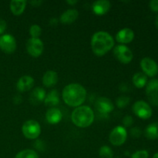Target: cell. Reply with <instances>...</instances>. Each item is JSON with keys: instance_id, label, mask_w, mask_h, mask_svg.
<instances>
[{"instance_id": "1", "label": "cell", "mask_w": 158, "mask_h": 158, "mask_svg": "<svg viewBox=\"0 0 158 158\" xmlns=\"http://www.w3.org/2000/svg\"><path fill=\"white\" fill-rule=\"evenodd\" d=\"M63 101L66 105L73 107L80 106L86 98V90L79 83H70L66 85L62 93Z\"/></svg>"}, {"instance_id": "2", "label": "cell", "mask_w": 158, "mask_h": 158, "mask_svg": "<svg viewBox=\"0 0 158 158\" xmlns=\"http://www.w3.org/2000/svg\"><path fill=\"white\" fill-rule=\"evenodd\" d=\"M114 46L112 35L104 31H99L93 35L91 39V49L97 56H102L107 53Z\"/></svg>"}, {"instance_id": "3", "label": "cell", "mask_w": 158, "mask_h": 158, "mask_svg": "<svg viewBox=\"0 0 158 158\" xmlns=\"http://www.w3.org/2000/svg\"><path fill=\"white\" fill-rule=\"evenodd\" d=\"M71 119L78 127H88L94 120V113L88 106H80L76 108L72 113Z\"/></svg>"}, {"instance_id": "4", "label": "cell", "mask_w": 158, "mask_h": 158, "mask_svg": "<svg viewBox=\"0 0 158 158\" xmlns=\"http://www.w3.org/2000/svg\"><path fill=\"white\" fill-rule=\"evenodd\" d=\"M22 132L26 138L35 140L38 138L41 134V126L35 120H27L23 123L22 127Z\"/></svg>"}, {"instance_id": "5", "label": "cell", "mask_w": 158, "mask_h": 158, "mask_svg": "<svg viewBox=\"0 0 158 158\" xmlns=\"http://www.w3.org/2000/svg\"><path fill=\"white\" fill-rule=\"evenodd\" d=\"M132 110L137 117L142 120H148L151 118L153 114L151 106L143 100L135 102L132 106Z\"/></svg>"}, {"instance_id": "6", "label": "cell", "mask_w": 158, "mask_h": 158, "mask_svg": "<svg viewBox=\"0 0 158 158\" xmlns=\"http://www.w3.org/2000/svg\"><path fill=\"white\" fill-rule=\"evenodd\" d=\"M114 55L115 58L123 64H128L132 61L134 54L129 47L125 45H118L114 49Z\"/></svg>"}, {"instance_id": "7", "label": "cell", "mask_w": 158, "mask_h": 158, "mask_svg": "<svg viewBox=\"0 0 158 158\" xmlns=\"http://www.w3.org/2000/svg\"><path fill=\"white\" fill-rule=\"evenodd\" d=\"M127 131L124 127L117 126L112 130L109 136V140L114 146H121L126 142Z\"/></svg>"}, {"instance_id": "8", "label": "cell", "mask_w": 158, "mask_h": 158, "mask_svg": "<svg viewBox=\"0 0 158 158\" xmlns=\"http://www.w3.org/2000/svg\"><path fill=\"white\" fill-rule=\"evenodd\" d=\"M146 96L152 106H158V80L152 79L146 85Z\"/></svg>"}, {"instance_id": "9", "label": "cell", "mask_w": 158, "mask_h": 158, "mask_svg": "<svg viewBox=\"0 0 158 158\" xmlns=\"http://www.w3.org/2000/svg\"><path fill=\"white\" fill-rule=\"evenodd\" d=\"M44 49V45L40 39L30 38L26 43V50L32 57H39L42 55Z\"/></svg>"}, {"instance_id": "10", "label": "cell", "mask_w": 158, "mask_h": 158, "mask_svg": "<svg viewBox=\"0 0 158 158\" xmlns=\"http://www.w3.org/2000/svg\"><path fill=\"white\" fill-rule=\"evenodd\" d=\"M16 40L10 34H4L0 36V49L8 54L12 53L16 49Z\"/></svg>"}, {"instance_id": "11", "label": "cell", "mask_w": 158, "mask_h": 158, "mask_svg": "<svg viewBox=\"0 0 158 158\" xmlns=\"http://www.w3.org/2000/svg\"><path fill=\"white\" fill-rule=\"evenodd\" d=\"M140 67L147 77H154L158 73V65L155 60L145 57L140 61Z\"/></svg>"}, {"instance_id": "12", "label": "cell", "mask_w": 158, "mask_h": 158, "mask_svg": "<svg viewBox=\"0 0 158 158\" xmlns=\"http://www.w3.org/2000/svg\"><path fill=\"white\" fill-rule=\"evenodd\" d=\"M95 107L99 113L102 114H108L112 112L114 109L113 102L107 97H102L97 100Z\"/></svg>"}, {"instance_id": "13", "label": "cell", "mask_w": 158, "mask_h": 158, "mask_svg": "<svg viewBox=\"0 0 158 158\" xmlns=\"http://www.w3.org/2000/svg\"><path fill=\"white\" fill-rule=\"evenodd\" d=\"M134 39V32L130 28H124L119 31L116 35V40L121 45L127 44L133 41Z\"/></svg>"}, {"instance_id": "14", "label": "cell", "mask_w": 158, "mask_h": 158, "mask_svg": "<svg viewBox=\"0 0 158 158\" xmlns=\"http://www.w3.org/2000/svg\"><path fill=\"white\" fill-rule=\"evenodd\" d=\"M111 3L107 0H98L93 3L92 9L94 13L97 15H103L107 13L110 9Z\"/></svg>"}, {"instance_id": "15", "label": "cell", "mask_w": 158, "mask_h": 158, "mask_svg": "<svg viewBox=\"0 0 158 158\" xmlns=\"http://www.w3.org/2000/svg\"><path fill=\"white\" fill-rule=\"evenodd\" d=\"M46 91L41 87H36L31 92L29 95V102L34 106H38L42 102H44L46 98Z\"/></svg>"}, {"instance_id": "16", "label": "cell", "mask_w": 158, "mask_h": 158, "mask_svg": "<svg viewBox=\"0 0 158 158\" xmlns=\"http://www.w3.org/2000/svg\"><path fill=\"white\" fill-rule=\"evenodd\" d=\"M34 79L30 76H23L16 83V88L19 92H26L33 87Z\"/></svg>"}, {"instance_id": "17", "label": "cell", "mask_w": 158, "mask_h": 158, "mask_svg": "<svg viewBox=\"0 0 158 158\" xmlns=\"http://www.w3.org/2000/svg\"><path fill=\"white\" fill-rule=\"evenodd\" d=\"M62 118H63L62 112L57 108H50L46 113V120L50 124H57L61 121Z\"/></svg>"}, {"instance_id": "18", "label": "cell", "mask_w": 158, "mask_h": 158, "mask_svg": "<svg viewBox=\"0 0 158 158\" xmlns=\"http://www.w3.org/2000/svg\"><path fill=\"white\" fill-rule=\"evenodd\" d=\"M78 16V11L77 9H67L64 12H63V14L60 15V20L63 24H71L77 19Z\"/></svg>"}, {"instance_id": "19", "label": "cell", "mask_w": 158, "mask_h": 158, "mask_svg": "<svg viewBox=\"0 0 158 158\" xmlns=\"http://www.w3.org/2000/svg\"><path fill=\"white\" fill-rule=\"evenodd\" d=\"M42 80H43V83L45 86L52 87V86H55L58 82V74L53 70L46 71L43 74Z\"/></svg>"}, {"instance_id": "20", "label": "cell", "mask_w": 158, "mask_h": 158, "mask_svg": "<svg viewBox=\"0 0 158 158\" xmlns=\"http://www.w3.org/2000/svg\"><path fill=\"white\" fill-rule=\"evenodd\" d=\"M25 0H12L10 2V10L15 15H19L23 13L26 6Z\"/></svg>"}, {"instance_id": "21", "label": "cell", "mask_w": 158, "mask_h": 158, "mask_svg": "<svg viewBox=\"0 0 158 158\" xmlns=\"http://www.w3.org/2000/svg\"><path fill=\"white\" fill-rule=\"evenodd\" d=\"M44 103L47 106H55L60 103V95L56 89H52L46 94Z\"/></svg>"}, {"instance_id": "22", "label": "cell", "mask_w": 158, "mask_h": 158, "mask_svg": "<svg viewBox=\"0 0 158 158\" xmlns=\"http://www.w3.org/2000/svg\"><path fill=\"white\" fill-rule=\"evenodd\" d=\"M144 135L149 140L158 139V122H154L148 125L145 128Z\"/></svg>"}, {"instance_id": "23", "label": "cell", "mask_w": 158, "mask_h": 158, "mask_svg": "<svg viewBox=\"0 0 158 158\" xmlns=\"http://www.w3.org/2000/svg\"><path fill=\"white\" fill-rule=\"evenodd\" d=\"M132 80L133 83L136 87L138 89H141V88L146 86L147 83H148V77L143 73L139 72L134 74Z\"/></svg>"}, {"instance_id": "24", "label": "cell", "mask_w": 158, "mask_h": 158, "mask_svg": "<svg viewBox=\"0 0 158 158\" xmlns=\"http://www.w3.org/2000/svg\"><path fill=\"white\" fill-rule=\"evenodd\" d=\"M15 158H40L38 154L33 150L26 149L21 151L15 155Z\"/></svg>"}, {"instance_id": "25", "label": "cell", "mask_w": 158, "mask_h": 158, "mask_svg": "<svg viewBox=\"0 0 158 158\" xmlns=\"http://www.w3.org/2000/svg\"><path fill=\"white\" fill-rule=\"evenodd\" d=\"M99 155L100 158H113L114 157V152L110 147L104 145L100 148L99 151Z\"/></svg>"}, {"instance_id": "26", "label": "cell", "mask_w": 158, "mask_h": 158, "mask_svg": "<svg viewBox=\"0 0 158 158\" xmlns=\"http://www.w3.org/2000/svg\"><path fill=\"white\" fill-rule=\"evenodd\" d=\"M29 34L32 37L31 38L38 39L42 34V29L39 25L33 24L29 28Z\"/></svg>"}, {"instance_id": "27", "label": "cell", "mask_w": 158, "mask_h": 158, "mask_svg": "<svg viewBox=\"0 0 158 158\" xmlns=\"http://www.w3.org/2000/svg\"><path fill=\"white\" fill-rule=\"evenodd\" d=\"M131 101V98L127 96H120L117 100V106L119 108H124L127 106Z\"/></svg>"}, {"instance_id": "28", "label": "cell", "mask_w": 158, "mask_h": 158, "mask_svg": "<svg viewBox=\"0 0 158 158\" xmlns=\"http://www.w3.org/2000/svg\"><path fill=\"white\" fill-rule=\"evenodd\" d=\"M149 157V153L146 150H140V151H136L132 154L131 158H148Z\"/></svg>"}, {"instance_id": "29", "label": "cell", "mask_w": 158, "mask_h": 158, "mask_svg": "<svg viewBox=\"0 0 158 158\" xmlns=\"http://www.w3.org/2000/svg\"><path fill=\"white\" fill-rule=\"evenodd\" d=\"M122 122H123V126L126 127H131L133 124V123H134V119H133V117L131 116L126 115L123 117Z\"/></svg>"}, {"instance_id": "30", "label": "cell", "mask_w": 158, "mask_h": 158, "mask_svg": "<svg viewBox=\"0 0 158 158\" xmlns=\"http://www.w3.org/2000/svg\"><path fill=\"white\" fill-rule=\"evenodd\" d=\"M142 131L140 127H133L132 129L131 130V135L134 138H138L141 136Z\"/></svg>"}, {"instance_id": "31", "label": "cell", "mask_w": 158, "mask_h": 158, "mask_svg": "<svg viewBox=\"0 0 158 158\" xmlns=\"http://www.w3.org/2000/svg\"><path fill=\"white\" fill-rule=\"evenodd\" d=\"M149 7L153 12H158V0H151L149 2Z\"/></svg>"}, {"instance_id": "32", "label": "cell", "mask_w": 158, "mask_h": 158, "mask_svg": "<svg viewBox=\"0 0 158 158\" xmlns=\"http://www.w3.org/2000/svg\"><path fill=\"white\" fill-rule=\"evenodd\" d=\"M35 143H34V147L36 148L37 150L40 151H43L45 149V145L44 143H43L42 140H37V141L35 142Z\"/></svg>"}, {"instance_id": "33", "label": "cell", "mask_w": 158, "mask_h": 158, "mask_svg": "<svg viewBox=\"0 0 158 158\" xmlns=\"http://www.w3.org/2000/svg\"><path fill=\"white\" fill-rule=\"evenodd\" d=\"M6 27H7L6 22L3 19H0V35L6 31Z\"/></svg>"}, {"instance_id": "34", "label": "cell", "mask_w": 158, "mask_h": 158, "mask_svg": "<svg viewBox=\"0 0 158 158\" xmlns=\"http://www.w3.org/2000/svg\"><path fill=\"white\" fill-rule=\"evenodd\" d=\"M22 101H23V100H22V97L20 95L15 96V97L13 98V102L15 104H19V103H21Z\"/></svg>"}, {"instance_id": "35", "label": "cell", "mask_w": 158, "mask_h": 158, "mask_svg": "<svg viewBox=\"0 0 158 158\" xmlns=\"http://www.w3.org/2000/svg\"><path fill=\"white\" fill-rule=\"evenodd\" d=\"M57 23H58V20H57L56 18H52L50 19V21H49V24L52 26H56Z\"/></svg>"}, {"instance_id": "36", "label": "cell", "mask_w": 158, "mask_h": 158, "mask_svg": "<svg viewBox=\"0 0 158 158\" xmlns=\"http://www.w3.org/2000/svg\"><path fill=\"white\" fill-rule=\"evenodd\" d=\"M41 3H43L42 1H32L30 2V4H32L33 6H39Z\"/></svg>"}, {"instance_id": "37", "label": "cell", "mask_w": 158, "mask_h": 158, "mask_svg": "<svg viewBox=\"0 0 158 158\" xmlns=\"http://www.w3.org/2000/svg\"><path fill=\"white\" fill-rule=\"evenodd\" d=\"M78 2V1H77V0H73V1H71V0H68V1H66V3H68V4L69 5H75L77 4V3Z\"/></svg>"}, {"instance_id": "38", "label": "cell", "mask_w": 158, "mask_h": 158, "mask_svg": "<svg viewBox=\"0 0 158 158\" xmlns=\"http://www.w3.org/2000/svg\"><path fill=\"white\" fill-rule=\"evenodd\" d=\"M155 25H156V27L158 29V15L156 17V19H155Z\"/></svg>"}, {"instance_id": "39", "label": "cell", "mask_w": 158, "mask_h": 158, "mask_svg": "<svg viewBox=\"0 0 158 158\" xmlns=\"http://www.w3.org/2000/svg\"><path fill=\"white\" fill-rule=\"evenodd\" d=\"M153 158H158V152L155 153V154H154V156H153Z\"/></svg>"}]
</instances>
